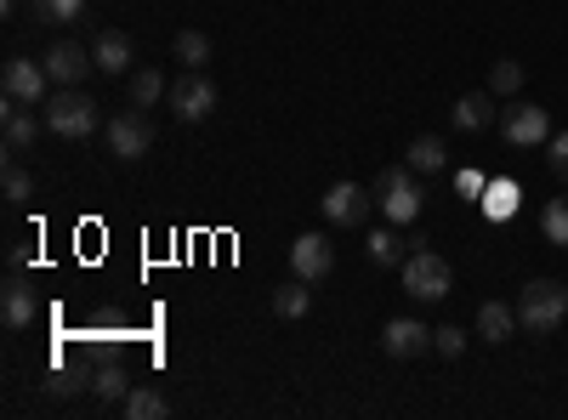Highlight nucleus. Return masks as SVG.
Instances as JSON below:
<instances>
[{
    "label": "nucleus",
    "mask_w": 568,
    "mask_h": 420,
    "mask_svg": "<svg viewBox=\"0 0 568 420\" xmlns=\"http://www.w3.org/2000/svg\"><path fill=\"white\" fill-rule=\"evenodd\" d=\"M562 318H568V285H557V278H529L524 296H517V324L535 336H551Z\"/></svg>",
    "instance_id": "f257e3e1"
},
{
    "label": "nucleus",
    "mask_w": 568,
    "mask_h": 420,
    "mask_svg": "<svg viewBox=\"0 0 568 420\" xmlns=\"http://www.w3.org/2000/svg\"><path fill=\"white\" fill-rule=\"evenodd\" d=\"M375 205H382V216H387L393 227H409V222L420 216V205H426L420 171H409V165H393L382 182H375Z\"/></svg>",
    "instance_id": "f03ea898"
},
{
    "label": "nucleus",
    "mask_w": 568,
    "mask_h": 420,
    "mask_svg": "<svg viewBox=\"0 0 568 420\" xmlns=\"http://www.w3.org/2000/svg\"><path fill=\"white\" fill-rule=\"evenodd\" d=\"M45 131L80 143V136L98 131V103H91L80 85H58V98H45Z\"/></svg>",
    "instance_id": "7ed1b4c3"
},
{
    "label": "nucleus",
    "mask_w": 568,
    "mask_h": 420,
    "mask_svg": "<svg viewBox=\"0 0 568 420\" xmlns=\"http://www.w3.org/2000/svg\"><path fill=\"white\" fill-rule=\"evenodd\" d=\"M404 290L415 301H444L455 290V273H449V262L438 250H409L404 256Z\"/></svg>",
    "instance_id": "20e7f679"
},
{
    "label": "nucleus",
    "mask_w": 568,
    "mask_h": 420,
    "mask_svg": "<svg viewBox=\"0 0 568 420\" xmlns=\"http://www.w3.org/2000/svg\"><path fill=\"white\" fill-rule=\"evenodd\" d=\"M500 136H506L511 148L535 154V148H546V143H551V114H546L540 103H511V109H506V120H500Z\"/></svg>",
    "instance_id": "39448f33"
},
{
    "label": "nucleus",
    "mask_w": 568,
    "mask_h": 420,
    "mask_svg": "<svg viewBox=\"0 0 568 420\" xmlns=\"http://www.w3.org/2000/svg\"><path fill=\"white\" fill-rule=\"evenodd\" d=\"M211 109H216V85H211L200 69H187L182 80H171V114H176L182 125H200Z\"/></svg>",
    "instance_id": "423d86ee"
},
{
    "label": "nucleus",
    "mask_w": 568,
    "mask_h": 420,
    "mask_svg": "<svg viewBox=\"0 0 568 420\" xmlns=\"http://www.w3.org/2000/svg\"><path fill=\"white\" fill-rule=\"evenodd\" d=\"M369 205H375V194L358 188V182H329L324 199H318V211H324L329 227H358L369 216Z\"/></svg>",
    "instance_id": "0eeeda50"
},
{
    "label": "nucleus",
    "mask_w": 568,
    "mask_h": 420,
    "mask_svg": "<svg viewBox=\"0 0 568 420\" xmlns=\"http://www.w3.org/2000/svg\"><path fill=\"white\" fill-rule=\"evenodd\" d=\"M0 85H7V103H29V109H40V103H45V91H52V74H45V63H34V58H12L7 74H0Z\"/></svg>",
    "instance_id": "6e6552de"
},
{
    "label": "nucleus",
    "mask_w": 568,
    "mask_h": 420,
    "mask_svg": "<svg viewBox=\"0 0 568 420\" xmlns=\"http://www.w3.org/2000/svg\"><path fill=\"white\" fill-rule=\"evenodd\" d=\"M109 148L120 154V160H142L154 148V125H149V114L142 109H120L114 120H109Z\"/></svg>",
    "instance_id": "1a4fd4ad"
},
{
    "label": "nucleus",
    "mask_w": 568,
    "mask_h": 420,
    "mask_svg": "<svg viewBox=\"0 0 568 420\" xmlns=\"http://www.w3.org/2000/svg\"><path fill=\"white\" fill-rule=\"evenodd\" d=\"M291 267H296V278L318 285V278H329V273H336V245H329L324 233H302V239L291 245Z\"/></svg>",
    "instance_id": "9d476101"
},
{
    "label": "nucleus",
    "mask_w": 568,
    "mask_h": 420,
    "mask_svg": "<svg viewBox=\"0 0 568 420\" xmlns=\"http://www.w3.org/2000/svg\"><path fill=\"white\" fill-rule=\"evenodd\" d=\"M40 63H45V74H52V85H80L91 69H98V58H91L80 40H58Z\"/></svg>",
    "instance_id": "9b49d317"
},
{
    "label": "nucleus",
    "mask_w": 568,
    "mask_h": 420,
    "mask_svg": "<svg viewBox=\"0 0 568 420\" xmlns=\"http://www.w3.org/2000/svg\"><path fill=\"white\" fill-rule=\"evenodd\" d=\"M382 347H387V358H415V352L433 347V330H426L420 318H393L382 330Z\"/></svg>",
    "instance_id": "f8f14e48"
},
{
    "label": "nucleus",
    "mask_w": 568,
    "mask_h": 420,
    "mask_svg": "<svg viewBox=\"0 0 568 420\" xmlns=\"http://www.w3.org/2000/svg\"><path fill=\"white\" fill-rule=\"evenodd\" d=\"M0 324H7V330H29L34 324V290L23 285L18 273L7 278V290H0Z\"/></svg>",
    "instance_id": "ddd939ff"
},
{
    "label": "nucleus",
    "mask_w": 568,
    "mask_h": 420,
    "mask_svg": "<svg viewBox=\"0 0 568 420\" xmlns=\"http://www.w3.org/2000/svg\"><path fill=\"white\" fill-rule=\"evenodd\" d=\"M404 165L420 171V176H438L449 165V148H444V136H415V143L404 148Z\"/></svg>",
    "instance_id": "4468645a"
},
{
    "label": "nucleus",
    "mask_w": 568,
    "mask_h": 420,
    "mask_svg": "<svg viewBox=\"0 0 568 420\" xmlns=\"http://www.w3.org/2000/svg\"><path fill=\"white\" fill-rule=\"evenodd\" d=\"M91 58H98L103 74H125V69H131V40H125L120 29H103L98 45H91Z\"/></svg>",
    "instance_id": "2eb2a0df"
},
{
    "label": "nucleus",
    "mask_w": 568,
    "mask_h": 420,
    "mask_svg": "<svg viewBox=\"0 0 568 420\" xmlns=\"http://www.w3.org/2000/svg\"><path fill=\"white\" fill-rule=\"evenodd\" d=\"M517 199H524V188H517V182H506V176H495L478 205H484L489 222H511V216H517Z\"/></svg>",
    "instance_id": "dca6fc26"
},
{
    "label": "nucleus",
    "mask_w": 568,
    "mask_h": 420,
    "mask_svg": "<svg viewBox=\"0 0 568 420\" xmlns=\"http://www.w3.org/2000/svg\"><path fill=\"white\" fill-rule=\"evenodd\" d=\"M511 330H517V307H506V301H484L478 307V336L495 347V341H511Z\"/></svg>",
    "instance_id": "f3484780"
},
{
    "label": "nucleus",
    "mask_w": 568,
    "mask_h": 420,
    "mask_svg": "<svg viewBox=\"0 0 568 420\" xmlns=\"http://www.w3.org/2000/svg\"><path fill=\"white\" fill-rule=\"evenodd\" d=\"M489 120H495L489 91H466V98L455 103V125H460V131H489Z\"/></svg>",
    "instance_id": "a211bd4d"
},
{
    "label": "nucleus",
    "mask_w": 568,
    "mask_h": 420,
    "mask_svg": "<svg viewBox=\"0 0 568 420\" xmlns=\"http://www.w3.org/2000/svg\"><path fill=\"white\" fill-rule=\"evenodd\" d=\"M34 136H40V125H34L29 103H7V148L23 154V148H34Z\"/></svg>",
    "instance_id": "6ab92c4d"
},
{
    "label": "nucleus",
    "mask_w": 568,
    "mask_h": 420,
    "mask_svg": "<svg viewBox=\"0 0 568 420\" xmlns=\"http://www.w3.org/2000/svg\"><path fill=\"white\" fill-rule=\"evenodd\" d=\"M273 313H278V318H307V313H313L307 278H296V285H278V290H273Z\"/></svg>",
    "instance_id": "aec40b11"
},
{
    "label": "nucleus",
    "mask_w": 568,
    "mask_h": 420,
    "mask_svg": "<svg viewBox=\"0 0 568 420\" xmlns=\"http://www.w3.org/2000/svg\"><path fill=\"white\" fill-rule=\"evenodd\" d=\"M540 233H546V245L568 250V194H562V199H546V211H540Z\"/></svg>",
    "instance_id": "412c9836"
},
{
    "label": "nucleus",
    "mask_w": 568,
    "mask_h": 420,
    "mask_svg": "<svg viewBox=\"0 0 568 420\" xmlns=\"http://www.w3.org/2000/svg\"><path fill=\"white\" fill-rule=\"evenodd\" d=\"M176 63H182V69H205V63H211V34L182 29V34H176Z\"/></svg>",
    "instance_id": "4be33fe9"
},
{
    "label": "nucleus",
    "mask_w": 568,
    "mask_h": 420,
    "mask_svg": "<svg viewBox=\"0 0 568 420\" xmlns=\"http://www.w3.org/2000/svg\"><path fill=\"white\" fill-rule=\"evenodd\" d=\"M165 98V74L160 69H136L131 74V109H154Z\"/></svg>",
    "instance_id": "5701e85b"
},
{
    "label": "nucleus",
    "mask_w": 568,
    "mask_h": 420,
    "mask_svg": "<svg viewBox=\"0 0 568 420\" xmlns=\"http://www.w3.org/2000/svg\"><path fill=\"white\" fill-rule=\"evenodd\" d=\"M517 91H524V63L500 58V63L489 69V98H517Z\"/></svg>",
    "instance_id": "b1692460"
},
{
    "label": "nucleus",
    "mask_w": 568,
    "mask_h": 420,
    "mask_svg": "<svg viewBox=\"0 0 568 420\" xmlns=\"http://www.w3.org/2000/svg\"><path fill=\"white\" fill-rule=\"evenodd\" d=\"M165 409H171V403H165L154 387H131V392H125V414H131V420H160Z\"/></svg>",
    "instance_id": "393cba45"
},
{
    "label": "nucleus",
    "mask_w": 568,
    "mask_h": 420,
    "mask_svg": "<svg viewBox=\"0 0 568 420\" xmlns=\"http://www.w3.org/2000/svg\"><path fill=\"white\" fill-rule=\"evenodd\" d=\"M369 262H375V267H404V245H398V233H393V227L369 233Z\"/></svg>",
    "instance_id": "a878e982"
},
{
    "label": "nucleus",
    "mask_w": 568,
    "mask_h": 420,
    "mask_svg": "<svg viewBox=\"0 0 568 420\" xmlns=\"http://www.w3.org/2000/svg\"><path fill=\"white\" fill-rule=\"evenodd\" d=\"M85 0H34V18L40 23H80Z\"/></svg>",
    "instance_id": "bb28decb"
},
{
    "label": "nucleus",
    "mask_w": 568,
    "mask_h": 420,
    "mask_svg": "<svg viewBox=\"0 0 568 420\" xmlns=\"http://www.w3.org/2000/svg\"><path fill=\"white\" fill-rule=\"evenodd\" d=\"M91 387H98V398H109V403H125V392H131V381H125V369H120V363H103Z\"/></svg>",
    "instance_id": "cd10ccee"
},
{
    "label": "nucleus",
    "mask_w": 568,
    "mask_h": 420,
    "mask_svg": "<svg viewBox=\"0 0 568 420\" xmlns=\"http://www.w3.org/2000/svg\"><path fill=\"white\" fill-rule=\"evenodd\" d=\"M29 194H34V176H29L18 160H7V199H12V205H29Z\"/></svg>",
    "instance_id": "c85d7f7f"
},
{
    "label": "nucleus",
    "mask_w": 568,
    "mask_h": 420,
    "mask_svg": "<svg viewBox=\"0 0 568 420\" xmlns=\"http://www.w3.org/2000/svg\"><path fill=\"white\" fill-rule=\"evenodd\" d=\"M546 160H551V176H557V182H568V131H551Z\"/></svg>",
    "instance_id": "c756f323"
},
{
    "label": "nucleus",
    "mask_w": 568,
    "mask_h": 420,
    "mask_svg": "<svg viewBox=\"0 0 568 420\" xmlns=\"http://www.w3.org/2000/svg\"><path fill=\"white\" fill-rule=\"evenodd\" d=\"M433 347H438L444 358H460V352H466V330H455V324H444V330H433Z\"/></svg>",
    "instance_id": "7c9ffc66"
},
{
    "label": "nucleus",
    "mask_w": 568,
    "mask_h": 420,
    "mask_svg": "<svg viewBox=\"0 0 568 420\" xmlns=\"http://www.w3.org/2000/svg\"><path fill=\"white\" fill-rule=\"evenodd\" d=\"M484 188H489L484 171H460V176H455V194H460V199H484Z\"/></svg>",
    "instance_id": "2f4dec72"
},
{
    "label": "nucleus",
    "mask_w": 568,
    "mask_h": 420,
    "mask_svg": "<svg viewBox=\"0 0 568 420\" xmlns=\"http://www.w3.org/2000/svg\"><path fill=\"white\" fill-rule=\"evenodd\" d=\"M0 12H18V0H0Z\"/></svg>",
    "instance_id": "473e14b6"
}]
</instances>
